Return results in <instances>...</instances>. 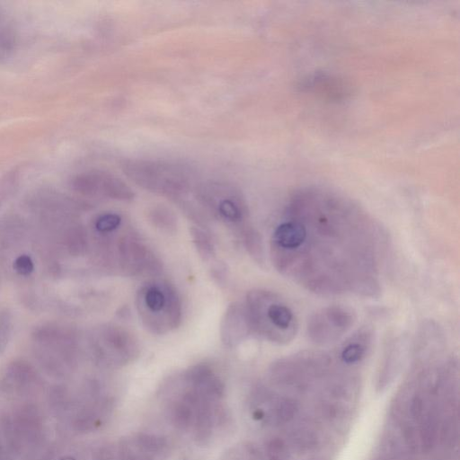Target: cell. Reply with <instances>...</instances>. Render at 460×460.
<instances>
[{
    "label": "cell",
    "mask_w": 460,
    "mask_h": 460,
    "mask_svg": "<svg viewBox=\"0 0 460 460\" xmlns=\"http://www.w3.org/2000/svg\"><path fill=\"white\" fill-rule=\"evenodd\" d=\"M192 243L204 261L212 260L215 256V246L210 234L201 226H193L190 228Z\"/></svg>",
    "instance_id": "obj_13"
},
{
    "label": "cell",
    "mask_w": 460,
    "mask_h": 460,
    "mask_svg": "<svg viewBox=\"0 0 460 460\" xmlns=\"http://www.w3.org/2000/svg\"><path fill=\"white\" fill-rule=\"evenodd\" d=\"M94 351L105 365L121 367L139 355L137 339L127 329L116 324H105L95 332Z\"/></svg>",
    "instance_id": "obj_5"
},
{
    "label": "cell",
    "mask_w": 460,
    "mask_h": 460,
    "mask_svg": "<svg viewBox=\"0 0 460 460\" xmlns=\"http://www.w3.org/2000/svg\"><path fill=\"white\" fill-rule=\"evenodd\" d=\"M121 217L118 214L108 213L99 217L94 224L98 233L108 234L119 227Z\"/></svg>",
    "instance_id": "obj_18"
},
{
    "label": "cell",
    "mask_w": 460,
    "mask_h": 460,
    "mask_svg": "<svg viewBox=\"0 0 460 460\" xmlns=\"http://www.w3.org/2000/svg\"><path fill=\"white\" fill-rule=\"evenodd\" d=\"M136 306L145 328L162 335L177 329L182 317L179 294L167 280H149L137 292Z\"/></svg>",
    "instance_id": "obj_3"
},
{
    "label": "cell",
    "mask_w": 460,
    "mask_h": 460,
    "mask_svg": "<svg viewBox=\"0 0 460 460\" xmlns=\"http://www.w3.org/2000/svg\"><path fill=\"white\" fill-rule=\"evenodd\" d=\"M122 167L125 174L138 186L172 198L185 194L191 178L186 165L171 162L129 160Z\"/></svg>",
    "instance_id": "obj_4"
},
{
    "label": "cell",
    "mask_w": 460,
    "mask_h": 460,
    "mask_svg": "<svg viewBox=\"0 0 460 460\" xmlns=\"http://www.w3.org/2000/svg\"><path fill=\"white\" fill-rule=\"evenodd\" d=\"M388 251L387 234L376 219L322 188L291 196L270 242L274 268L321 296L378 297Z\"/></svg>",
    "instance_id": "obj_1"
},
{
    "label": "cell",
    "mask_w": 460,
    "mask_h": 460,
    "mask_svg": "<svg viewBox=\"0 0 460 460\" xmlns=\"http://www.w3.org/2000/svg\"><path fill=\"white\" fill-rule=\"evenodd\" d=\"M251 455L250 460H261L262 456L254 447H250Z\"/></svg>",
    "instance_id": "obj_22"
},
{
    "label": "cell",
    "mask_w": 460,
    "mask_h": 460,
    "mask_svg": "<svg viewBox=\"0 0 460 460\" xmlns=\"http://www.w3.org/2000/svg\"><path fill=\"white\" fill-rule=\"evenodd\" d=\"M242 242L250 257L260 266L265 264V249L260 232L252 226L242 229Z\"/></svg>",
    "instance_id": "obj_12"
},
{
    "label": "cell",
    "mask_w": 460,
    "mask_h": 460,
    "mask_svg": "<svg viewBox=\"0 0 460 460\" xmlns=\"http://www.w3.org/2000/svg\"><path fill=\"white\" fill-rule=\"evenodd\" d=\"M115 261L118 270L129 277H155L161 273L162 263L137 236L128 234L115 243Z\"/></svg>",
    "instance_id": "obj_7"
},
{
    "label": "cell",
    "mask_w": 460,
    "mask_h": 460,
    "mask_svg": "<svg viewBox=\"0 0 460 460\" xmlns=\"http://www.w3.org/2000/svg\"><path fill=\"white\" fill-rule=\"evenodd\" d=\"M75 189L86 196L103 197L128 201L134 198L133 190L119 178L102 172H88L74 182Z\"/></svg>",
    "instance_id": "obj_10"
},
{
    "label": "cell",
    "mask_w": 460,
    "mask_h": 460,
    "mask_svg": "<svg viewBox=\"0 0 460 460\" xmlns=\"http://www.w3.org/2000/svg\"><path fill=\"white\" fill-rule=\"evenodd\" d=\"M32 336L38 353L49 364L68 363L74 358L76 340L67 329L53 324L42 325Z\"/></svg>",
    "instance_id": "obj_9"
},
{
    "label": "cell",
    "mask_w": 460,
    "mask_h": 460,
    "mask_svg": "<svg viewBox=\"0 0 460 460\" xmlns=\"http://www.w3.org/2000/svg\"><path fill=\"white\" fill-rule=\"evenodd\" d=\"M197 193L199 201L217 217L234 225L246 219L244 199L233 186L211 182L200 186Z\"/></svg>",
    "instance_id": "obj_8"
},
{
    "label": "cell",
    "mask_w": 460,
    "mask_h": 460,
    "mask_svg": "<svg viewBox=\"0 0 460 460\" xmlns=\"http://www.w3.org/2000/svg\"><path fill=\"white\" fill-rule=\"evenodd\" d=\"M252 333L248 315L243 304L231 303L220 323V339L227 348H235Z\"/></svg>",
    "instance_id": "obj_11"
},
{
    "label": "cell",
    "mask_w": 460,
    "mask_h": 460,
    "mask_svg": "<svg viewBox=\"0 0 460 460\" xmlns=\"http://www.w3.org/2000/svg\"><path fill=\"white\" fill-rule=\"evenodd\" d=\"M60 460H75V459H74V458H72V457H68V456H67V457H64V458H62V459H60Z\"/></svg>",
    "instance_id": "obj_23"
},
{
    "label": "cell",
    "mask_w": 460,
    "mask_h": 460,
    "mask_svg": "<svg viewBox=\"0 0 460 460\" xmlns=\"http://www.w3.org/2000/svg\"><path fill=\"white\" fill-rule=\"evenodd\" d=\"M147 217L152 226L162 232L169 234L177 230V217L165 207H154L149 210Z\"/></svg>",
    "instance_id": "obj_15"
},
{
    "label": "cell",
    "mask_w": 460,
    "mask_h": 460,
    "mask_svg": "<svg viewBox=\"0 0 460 460\" xmlns=\"http://www.w3.org/2000/svg\"><path fill=\"white\" fill-rule=\"evenodd\" d=\"M265 460H290L292 450L282 438H270L265 445Z\"/></svg>",
    "instance_id": "obj_16"
},
{
    "label": "cell",
    "mask_w": 460,
    "mask_h": 460,
    "mask_svg": "<svg viewBox=\"0 0 460 460\" xmlns=\"http://www.w3.org/2000/svg\"><path fill=\"white\" fill-rule=\"evenodd\" d=\"M252 332L278 345L291 342L298 332V320L288 302L278 293L254 288L243 304Z\"/></svg>",
    "instance_id": "obj_2"
},
{
    "label": "cell",
    "mask_w": 460,
    "mask_h": 460,
    "mask_svg": "<svg viewBox=\"0 0 460 460\" xmlns=\"http://www.w3.org/2000/svg\"><path fill=\"white\" fill-rule=\"evenodd\" d=\"M13 269L18 274L22 276H28L33 271L34 264L29 255L22 254L15 259L13 262Z\"/></svg>",
    "instance_id": "obj_20"
},
{
    "label": "cell",
    "mask_w": 460,
    "mask_h": 460,
    "mask_svg": "<svg viewBox=\"0 0 460 460\" xmlns=\"http://www.w3.org/2000/svg\"><path fill=\"white\" fill-rule=\"evenodd\" d=\"M355 312L345 305H328L311 314L306 334L316 345H330L341 340L355 324Z\"/></svg>",
    "instance_id": "obj_6"
},
{
    "label": "cell",
    "mask_w": 460,
    "mask_h": 460,
    "mask_svg": "<svg viewBox=\"0 0 460 460\" xmlns=\"http://www.w3.org/2000/svg\"><path fill=\"white\" fill-rule=\"evenodd\" d=\"M135 442L138 448L147 454H158L166 447L165 439L154 434L140 433L136 437Z\"/></svg>",
    "instance_id": "obj_17"
},
{
    "label": "cell",
    "mask_w": 460,
    "mask_h": 460,
    "mask_svg": "<svg viewBox=\"0 0 460 460\" xmlns=\"http://www.w3.org/2000/svg\"><path fill=\"white\" fill-rule=\"evenodd\" d=\"M11 333V322L9 317L0 313V353L8 343Z\"/></svg>",
    "instance_id": "obj_21"
},
{
    "label": "cell",
    "mask_w": 460,
    "mask_h": 460,
    "mask_svg": "<svg viewBox=\"0 0 460 460\" xmlns=\"http://www.w3.org/2000/svg\"><path fill=\"white\" fill-rule=\"evenodd\" d=\"M210 276L216 284L222 287L228 280L229 270L224 262L217 261L210 268Z\"/></svg>",
    "instance_id": "obj_19"
},
{
    "label": "cell",
    "mask_w": 460,
    "mask_h": 460,
    "mask_svg": "<svg viewBox=\"0 0 460 460\" xmlns=\"http://www.w3.org/2000/svg\"><path fill=\"white\" fill-rule=\"evenodd\" d=\"M172 424L181 430L189 429L195 420V407L183 398L176 402L170 411Z\"/></svg>",
    "instance_id": "obj_14"
}]
</instances>
